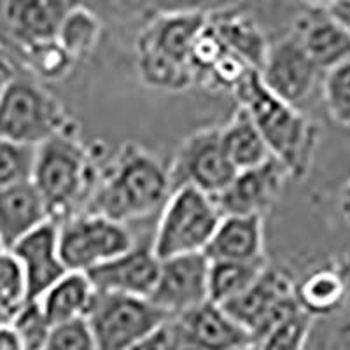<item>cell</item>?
Segmentation results:
<instances>
[{
	"label": "cell",
	"mask_w": 350,
	"mask_h": 350,
	"mask_svg": "<svg viewBox=\"0 0 350 350\" xmlns=\"http://www.w3.org/2000/svg\"><path fill=\"white\" fill-rule=\"evenodd\" d=\"M312 11H331L334 5H338L343 0H301Z\"/></svg>",
	"instance_id": "cell-40"
},
{
	"label": "cell",
	"mask_w": 350,
	"mask_h": 350,
	"mask_svg": "<svg viewBox=\"0 0 350 350\" xmlns=\"http://www.w3.org/2000/svg\"><path fill=\"white\" fill-rule=\"evenodd\" d=\"M70 8L68 0H5L4 20L12 37L28 46L56 39Z\"/></svg>",
	"instance_id": "cell-20"
},
{
	"label": "cell",
	"mask_w": 350,
	"mask_h": 350,
	"mask_svg": "<svg viewBox=\"0 0 350 350\" xmlns=\"http://www.w3.org/2000/svg\"><path fill=\"white\" fill-rule=\"evenodd\" d=\"M314 317L303 310L296 312L286 321L268 331L258 343L256 350H305L310 336Z\"/></svg>",
	"instance_id": "cell-29"
},
{
	"label": "cell",
	"mask_w": 350,
	"mask_h": 350,
	"mask_svg": "<svg viewBox=\"0 0 350 350\" xmlns=\"http://www.w3.org/2000/svg\"><path fill=\"white\" fill-rule=\"evenodd\" d=\"M235 175L237 168L228 159L215 126L202 128L187 137L168 168L172 189L191 186L212 198L223 193Z\"/></svg>",
	"instance_id": "cell-9"
},
{
	"label": "cell",
	"mask_w": 350,
	"mask_h": 350,
	"mask_svg": "<svg viewBox=\"0 0 350 350\" xmlns=\"http://www.w3.org/2000/svg\"><path fill=\"white\" fill-rule=\"evenodd\" d=\"M170 331L172 336L168 350H202L184 336V333L179 329V326H177V323H175L174 319H170Z\"/></svg>",
	"instance_id": "cell-37"
},
{
	"label": "cell",
	"mask_w": 350,
	"mask_h": 350,
	"mask_svg": "<svg viewBox=\"0 0 350 350\" xmlns=\"http://www.w3.org/2000/svg\"><path fill=\"white\" fill-rule=\"evenodd\" d=\"M95 291L149 298L159 275V259L151 247L133 245L123 254L86 271Z\"/></svg>",
	"instance_id": "cell-14"
},
{
	"label": "cell",
	"mask_w": 350,
	"mask_h": 350,
	"mask_svg": "<svg viewBox=\"0 0 350 350\" xmlns=\"http://www.w3.org/2000/svg\"><path fill=\"white\" fill-rule=\"evenodd\" d=\"M27 286V301H37L55 282L67 273L58 243V224L46 221L12 247Z\"/></svg>",
	"instance_id": "cell-13"
},
{
	"label": "cell",
	"mask_w": 350,
	"mask_h": 350,
	"mask_svg": "<svg viewBox=\"0 0 350 350\" xmlns=\"http://www.w3.org/2000/svg\"><path fill=\"white\" fill-rule=\"evenodd\" d=\"M208 21L221 42L224 44V48L259 72L270 44L267 42L258 25L251 18L242 14H231Z\"/></svg>",
	"instance_id": "cell-24"
},
{
	"label": "cell",
	"mask_w": 350,
	"mask_h": 350,
	"mask_svg": "<svg viewBox=\"0 0 350 350\" xmlns=\"http://www.w3.org/2000/svg\"><path fill=\"white\" fill-rule=\"evenodd\" d=\"M323 100L333 123L350 130V58L324 72Z\"/></svg>",
	"instance_id": "cell-27"
},
{
	"label": "cell",
	"mask_w": 350,
	"mask_h": 350,
	"mask_svg": "<svg viewBox=\"0 0 350 350\" xmlns=\"http://www.w3.org/2000/svg\"><path fill=\"white\" fill-rule=\"evenodd\" d=\"M9 79H11V76H8V74H4V72H0V96H2V92H4V88H5V84H8Z\"/></svg>",
	"instance_id": "cell-42"
},
{
	"label": "cell",
	"mask_w": 350,
	"mask_h": 350,
	"mask_svg": "<svg viewBox=\"0 0 350 350\" xmlns=\"http://www.w3.org/2000/svg\"><path fill=\"white\" fill-rule=\"evenodd\" d=\"M221 306L256 343L277 324L301 310L293 275L280 268H270V265L249 289Z\"/></svg>",
	"instance_id": "cell-7"
},
{
	"label": "cell",
	"mask_w": 350,
	"mask_h": 350,
	"mask_svg": "<svg viewBox=\"0 0 350 350\" xmlns=\"http://www.w3.org/2000/svg\"><path fill=\"white\" fill-rule=\"evenodd\" d=\"M327 12L350 32V0H343V2H340L338 5H334V8Z\"/></svg>",
	"instance_id": "cell-38"
},
{
	"label": "cell",
	"mask_w": 350,
	"mask_h": 350,
	"mask_svg": "<svg viewBox=\"0 0 350 350\" xmlns=\"http://www.w3.org/2000/svg\"><path fill=\"white\" fill-rule=\"evenodd\" d=\"M170 336H172V331H170V321L167 324L156 329L154 333H151L149 336H146L144 340H140L139 343L131 347L128 350H168L170 347Z\"/></svg>",
	"instance_id": "cell-34"
},
{
	"label": "cell",
	"mask_w": 350,
	"mask_h": 350,
	"mask_svg": "<svg viewBox=\"0 0 350 350\" xmlns=\"http://www.w3.org/2000/svg\"><path fill=\"white\" fill-rule=\"evenodd\" d=\"M319 74L323 72L306 55L295 32L268 46L265 62L259 68L262 86L271 95L296 107L314 92Z\"/></svg>",
	"instance_id": "cell-11"
},
{
	"label": "cell",
	"mask_w": 350,
	"mask_h": 350,
	"mask_svg": "<svg viewBox=\"0 0 350 350\" xmlns=\"http://www.w3.org/2000/svg\"><path fill=\"white\" fill-rule=\"evenodd\" d=\"M267 258L254 261H211L208 270V301L217 305L231 301L249 289L267 270Z\"/></svg>",
	"instance_id": "cell-25"
},
{
	"label": "cell",
	"mask_w": 350,
	"mask_h": 350,
	"mask_svg": "<svg viewBox=\"0 0 350 350\" xmlns=\"http://www.w3.org/2000/svg\"><path fill=\"white\" fill-rule=\"evenodd\" d=\"M64 105L30 79L11 77L0 96V140L37 148L68 130Z\"/></svg>",
	"instance_id": "cell-5"
},
{
	"label": "cell",
	"mask_w": 350,
	"mask_h": 350,
	"mask_svg": "<svg viewBox=\"0 0 350 350\" xmlns=\"http://www.w3.org/2000/svg\"><path fill=\"white\" fill-rule=\"evenodd\" d=\"M46 350H98L86 317L51 326Z\"/></svg>",
	"instance_id": "cell-33"
},
{
	"label": "cell",
	"mask_w": 350,
	"mask_h": 350,
	"mask_svg": "<svg viewBox=\"0 0 350 350\" xmlns=\"http://www.w3.org/2000/svg\"><path fill=\"white\" fill-rule=\"evenodd\" d=\"M102 36V21L95 12L84 5H72L62 21L56 40L74 58L83 60L98 44Z\"/></svg>",
	"instance_id": "cell-26"
},
{
	"label": "cell",
	"mask_w": 350,
	"mask_h": 350,
	"mask_svg": "<svg viewBox=\"0 0 350 350\" xmlns=\"http://www.w3.org/2000/svg\"><path fill=\"white\" fill-rule=\"evenodd\" d=\"M170 177L159 159L135 142H126L100 175L86 212L126 223L161 208L170 196Z\"/></svg>",
	"instance_id": "cell-1"
},
{
	"label": "cell",
	"mask_w": 350,
	"mask_h": 350,
	"mask_svg": "<svg viewBox=\"0 0 350 350\" xmlns=\"http://www.w3.org/2000/svg\"><path fill=\"white\" fill-rule=\"evenodd\" d=\"M240 350H256V345H252V347H247V349H240Z\"/></svg>",
	"instance_id": "cell-43"
},
{
	"label": "cell",
	"mask_w": 350,
	"mask_h": 350,
	"mask_svg": "<svg viewBox=\"0 0 350 350\" xmlns=\"http://www.w3.org/2000/svg\"><path fill=\"white\" fill-rule=\"evenodd\" d=\"M211 259L205 252L172 256L159 261V275L151 299L172 319L208 301Z\"/></svg>",
	"instance_id": "cell-10"
},
{
	"label": "cell",
	"mask_w": 350,
	"mask_h": 350,
	"mask_svg": "<svg viewBox=\"0 0 350 350\" xmlns=\"http://www.w3.org/2000/svg\"><path fill=\"white\" fill-rule=\"evenodd\" d=\"M58 243L67 270L86 273L128 251L133 237L123 223L83 212L58 224Z\"/></svg>",
	"instance_id": "cell-8"
},
{
	"label": "cell",
	"mask_w": 350,
	"mask_h": 350,
	"mask_svg": "<svg viewBox=\"0 0 350 350\" xmlns=\"http://www.w3.org/2000/svg\"><path fill=\"white\" fill-rule=\"evenodd\" d=\"M11 326L20 336L23 350H46L51 324L37 301H27L11 317Z\"/></svg>",
	"instance_id": "cell-31"
},
{
	"label": "cell",
	"mask_w": 350,
	"mask_h": 350,
	"mask_svg": "<svg viewBox=\"0 0 350 350\" xmlns=\"http://www.w3.org/2000/svg\"><path fill=\"white\" fill-rule=\"evenodd\" d=\"M296 299L310 317H327L345 306V291L334 267L317 268L296 282Z\"/></svg>",
	"instance_id": "cell-23"
},
{
	"label": "cell",
	"mask_w": 350,
	"mask_h": 350,
	"mask_svg": "<svg viewBox=\"0 0 350 350\" xmlns=\"http://www.w3.org/2000/svg\"><path fill=\"white\" fill-rule=\"evenodd\" d=\"M207 21L202 12H163L140 32L137 48L191 65L193 44Z\"/></svg>",
	"instance_id": "cell-16"
},
{
	"label": "cell",
	"mask_w": 350,
	"mask_h": 350,
	"mask_svg": "<svg viewBox=\"0 0 350 350\" xmlns=\"http://www.w3.org/2000/svg\"><path fill=\"white\" fill-rule=\"evenodd\" d=\"M205 254L211 261H254L265 258L262 215H223Z\"/></svg>",
	"instance_id": "cell-18"
},
{
	"label": "cell",
	"mask_w": 350,
	"mask_h": 350,
	"mask_svg": "<svg viewBox=\"0 0 350 350\" xmlns=\"http://www.w3.org/2000/svg\"><path fill=\"white\" fill-rule=\"evenodd\" d=\"M223 214L214 198L191 186L172 189L161 207L151 249L156 258L205 252Z\"/></svg>",
	"instance_id": "cell-4"
},
{
	"label": "cell",
	"mask_w": 350,
	"mask_h": 350,
	"mask_svg": "<svg viewBox=\"0 0 350 350\" xmlns=\"http://www.w3.org/2000/svg\"><path fill=\"white\" fill-rule=\"evenodd\" d=\"M36 148L0 140V191L32 179Z\"/></svg>",
	"instance_id": "cell-32"
},
{
	"label": "cell",
	"mask_w": 350,
	"mask_h": 350,
	"mask_svg": "<svg viewBox=\"0 0 350 350\" xmlns=\"http://www.w3.org/2000/svg\"><path fill=\"white\" fill-rule=\"evenodd\" d=\"M174 321L184 336L202 350H240L256 345L251 334L214 301L202 303Z\"/></svg>",
	"instance_id": "cell-15"
},
{
	"label": "cell",
	"mask_w": 350,
	"mask_h": 350,
	"mask_svg": "<svg viewBox=\"0 0 350 350\" xmlns=\"http://www.w3.org/2000/svg\"><path fill=\"white\" fill-rule=\"evenodd\" d=\"M0 350H23L20 336L11 323L0 324Z\"/></svg>",
	"instance_id": "cell-36"
},
{
	"label": "cell",
	"mask_w": 350,
	"mask_h": 350,
	"mask_svg": "<svg viewBox=\"0 0 350 350\" xmlns=\"http://www.w3.org/2000/svg\"><path fill=\"white\" fill-rule=\"evenodd\" d=\"M240 107L245 109L258 126L268 151L287 168L291 179H301L310 172L319 146L321 128L308 116L271 95L251 70L233 90Z\"/></svg>",
	"instance_id": "cell-2"
},
{
	"label": "cell",
	"mask_w": 350,
	"mask_h": 350,
	"mask_svg": "<svg viewBox=\"0 0 350 350\" xmlns=\"http://www.w3.org/2000/svg\"><path fill=\"white\" fill-rule=\"evenodd\" d=\"M86 319L98 350H128L172 317L149 298L95 291Z\"/></svg>",
	"instance_id": "cell-6"
},
{
	"label": "cell",
	"mask_w": 350,
	"mask_h": 350,
	"mask_svg": "<svg viewBox=\"0 0 350 350\" xmlns=\"http://www.w3.org/2000/svg\"><path fill=\"white\" fill-rule=\"evenodd\" d=\"M46 221H51L48 207L32 180L0 191V242L5 251Z\"/></svg>",
	"instance_id": "cell-17"
},
{
	"label": "cell",
	"mask_w": 350,
	"mask_h": 350,
	"mask_svg": "<svg viewBox=\"0 0 350 350\" xmlns=\"http://www.w3.org/2000/svg\"><path fill=\"white\" fill-rule=\"evenodd\" d=\"M27 64L37 77L46 81H60L72 70L76 60L62 48L58 40H44L23 46Z\"/></svg>",
	"instance_id": "cell-28"
},
{
	"label": "cell",
	"mask_w": 350,
	"mask_h": 350,
	"mask_svg": "<svg viewBox=\"0 0 350 350\" xmlns=\"http://www.w3.org/2000/svg\"><path fill=\"white\" fill-rule=\"evenodd\" d=\"M334 270L338 271L340 280L343 284V291H345V305L350 306V249L343 252L338 258V261L334 262Z\"/></svg>",
	"instance_id": "cell-35"
},
{
	"label": "cell",
	"mask_w": 350,
	"mask_h": 350,
	"mask_svg": "<svg viewBox=\"0 0 350 350\" xmlns=\"http://www.w3.org/2000/svg\"><path fill=\"white\" fill-rule=\"evenodd\" d=\"M0 72H4V74H8V76L12 77V67L11 64H9L8 58H5L2 46H0Z\"/></svg>",
	"instance_id": "cell-41"
},
{
	"label": "cell",
	"mask_w": 350,
	"mask_h": 350,
	"mask_svg": "<svg viewBox=\"0 0 350 350\" xmlns=\"http://www.w3.org/2000/svg\"><path fill=\"white\" fill-rule=\"evenodd\" d=\"M293 32L323 74L350 58V32L327 11H312Z\"/></svg>",
	"instance_id": "cell-19"
},
{
	"label": "cell",
	"mask_w": 350,
	"mask_h": 350,
	"mask_svg": "<svg viewBox=\"0 0 350 350\" xmlns=\"http://www.w3.org/2000/svg\"><path fill=\"white\" fill-rule=\"evenodd\" d=\"M219 135L224 152L237 172L258 167L271 156L256 123L240 105L228 123L219 128Z\"/></svg>",
	"instance_id": "cell-22"
},
{
	"label": "cell",
	"mask_w": 350,
	"mask_h": 350,
	"mask_svg": "<svg viewBox=\"0 0 350 350\" xmlns=\"http://www.w3.org/2000/svg\"><path fill=\"white\" fill-rule=\"evenodd\" d=\"M340 212H342L345 223L350 226V179L347 180L345 186L342 187V193H340Z\"/></svg>",
	"instance_id": "cell-39"
},
{
	"label": "cell",
	"mask_w": 350,
	"mask_h": 350,
	"mask_svg": "<svg viewBox=\"0 0 350 350\" xmlns=\"http://www.w3.org/2000/svg\"><path fill=\"white\" fill-rule=\"evenodd\" d=\"M95 287L84 271H67L39 299L40 310L51 326L86 317L92 306Z\"/></svg>",
	"instance_id": "cell-21"
},
{
	"label": "cell",
	"mask_w": 350,
	"mask_h": 350,
	"mask_svg": "<svg viewBox=\"0 0 350 350\" xmlns=\"http://www.w3.org/2000/svg\"><path fill=\"white\" fill-rule=\"evenodd\" d=\"M2 251H5V249H4V245H2V242H0V252Z\"/></svg>",
	"instance_id": "cell-44"
},
{
	"label": "cell",
	"mask_w": 350,
	"mask_h": 350,
	"mask_svg": "<svg viewBox=\"0 0 350 350\" xmlns=\"http://www.w3.org/2000/svg\"><path fill=\"white\" fill-rule=\"evenodd\" d=\"M287 168L273 156L258 165L237 172L235 179L214 198L223 215H262L279 200L286 180Z\"/></svg>",
	"instance_id": "cell-12"
},
{
	"label": "cell",
	"mask_w": 350,
	"mask_h": 350,
	"mask_svg": "<svg viewBox=\"0 0 350 350\" xmlns=\"http://www.w3.org/2000/svg\"><path fill=\"white\" fill-rule=\"evenodd\" d=\"M98 177L92 154L70 128L36 148L30 180L56 224L83 214L81 207H88Z\"/></svg>",
	"instance_id": "cell-3"
},
{
	"label": "cell",
	"mask_w": 350,
	"mask_h": 350,
	"mask_svg": "<svg viewBox=\"0 0 350 350\" xmlns=\"http://www.w3.org/2000/svg\"><path fill=\"white\" fill-rule=\"evenodd\" d=\"M27 303V286L20 262L9 251L0 252V314L12 317Z\"/></svg>",
	"instance_id": "cell-30"
}]
</instances>
